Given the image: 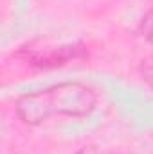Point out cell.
I'll use <instances>...</instances> for the list:
<instances>
[{"instance_id": "6da1fadb", "label": "cell", "mask_w": 153, "mask_h": 154, "mask_svg": "<svg viewBox=\"0 0 153 154\" xmlns=\"http://www.w3.org/2000/svg\"><path fill=\"white\" fill-rule=\"evenodd\" d=\"M97 91L77 81L58 82L24 93L15 102L16 116L27 125H41L54 118H83L97 106Z\"/></svg>"}, {"instance_id": "7a4b0ae2", "label": "cell", "mask_w": 153, "mask_h": 154, "mask_svg": "<svg viewBox=\"0 0 153 154\" xmlns=\"http://www.w3.org/2000/svg\"><path fill=\"white\" fill-rule=\"evenodd\" d=\"M86 56L85 48L79 45H65V47H54V48H45L41 50H31L25 54V61H29L33 66L40 68H50V66H61L70 61L83 59Z\"/></svg>"}, {"instance_id": "3957f363", "label": "cell", "mask_w": 153, "mask_h": 154, "mask_svg": "<svg viewBox=\"0 0 153 154\" xmlns=\"http://www.w3.org/2000/svg\"><path fill=\"white\" fill-rule=\"evenodd\" d=\"M139 34L144 41L153 45V9H150L139 22Z\"/></svg>"}, {"instance_id": "277c9868", "label": "cell", "mask_w": 153, "mask_h": 154, "mask_svg": "<svg viewBox=\"0 0 153 154\" xmlns=\"http://www.w3.org/2000/svg\"><path fill=\"white\" fill-rule=\"evenodd\" d=\"M141 75H142V81L146 82V86L153 90V56L146 57L141 65Z\"/></svg>"}, {"instance_id": "5b68a950", "label": "cell", "mask_w": 153, "mask_h": 154, "mask_svg": "<svg viewBox=\"0 0 153 154\" xmlns=\"http://www.w3.org/2000/svg\"><path fill=\"white\" fill-rule=\"evenodd\" d=\"M81 154H97V152H96V151H86V149H85Z\"/></svg>"}]
</instances>
